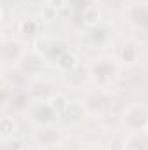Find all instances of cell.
I'll return each mask as SVG.
<instances>
[{
    "label": "cell",
    "instance_id": "cell-7",
    "mask_svg": "<svg viewBox=\"0 0 148 150\" xmlns=\"http://www.w3.org/2000/svg\"><path fill=\"white\" fill-rule=\"evenodd\" d=\"M33 26H35L33 23H23V30H25V32H26L28 28H30V30H33Z\"/></svg>",
    "mask_w": 148,
    "mask_h": 150
},
{
    "label": "cell",
    "instance_id": "cell-6",
    "mask_svg": "<svg viewBox=\"0 0 148 150\" xmlns=\"http://www.w3.org/2000/svg\"><path fill=\"white\" fill-rule=\"evenodd\" d=\"M51 5H54L56 9H61V7H65V0H52Z\"/></svg>",
    "mask_w": 148,
    "mask_h": 150
},
{
    "label": "cell",
    "instance_id": "cell-4",
    "mask_svg": "<svg viewBox=\"0 0 148 150\" xmlns=\"http://www.w3.org/2000/svg\"><path fill=\"white\" fill-rule=\"evenodd\" d=\"M44 16H45L47 19H52V18L56 16V7H54V5H45V7H44Z\"/></svg>",
    "mask_w": 148,
    "mask_h": 150
},
{
    "label": "cell",
    "instance_id": "cell-3",
    "mask_svg": "<svg viewBox=\"0 0 148 150\" xmlns=\"http://www.w3.org/2000/svg\"><path fill=\"white\" fill-rule=\"evenodd\" d=\"M59 65H61L63 68H73L75 67V58L66 54V56H63V58L59 59Z\"/></svg>",
    "mask_w": 148,
    "mask_h": 150
},
{
    "label": "cell",
    "instance_id": "cell-2",
    "mask_svg": "<svg viewBox=\"0 0 148 150\" xmlns=\"http://www.w3.org/2000/svg\"><path fill=\"white\" fill-rule=\"evenodd\" d=\"M2 131H4L5 134H9L11 131H14V120L9 119V117H4V119H2Z\"/></svg>",
    "mask_w": 148,
    "mask_h": 150
},
{
    "label": "cell",
    "instance_id": "cell-5",
    "mask_svg": "<svg viewBox=\"0 0 148 150\" xmlns=\"http://www.w3.org/2000/svg\"><path fill=\"white\" fill-rule=\"evenodd\" d=\"M85 19H87V23H94L96 19H98V11H87L85 12Z\"/></svg>",
    "mask_w": 148,
    "mask_h": 150
},
{
    "label": "cell",
    "instance_id": "cell-1",
    "mask_svg": "<svg viewBox=\"0 0 148 150\" xmlns=\"http://www.w3.org/2000/svg\"><path fill=\"white\" fill-rule=\"evenodd\" d=\"M51 107L54 108V110H65L66 107H68V101H66V98L65 96H56V98H52V101H51Z\"/></svg>",
    "mask_w": 148,
    "mask_h": 150
}]
</instances>
